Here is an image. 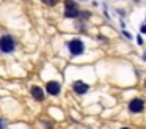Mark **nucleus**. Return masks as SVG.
Returning a JSON list of instances; mask_svg holds the SVG:
<instances>
[{"instance_id":"nucleus-13","label":"nucleus","mask_w":146,"mask_h":129,"mask_svg":"<svg viewBox=\"0 0 146 129\" xmlns=\"http://www.w3.org/2000/svg\"><path fill=\"white\" fill-rule=\"evenodd\" d=\"M123 35H124V36L127 38V39H130V38H132V35H130L129 31H126V30H123Z\"/></svg>"},{"instance_id":"nucleus-11","label":"nucleus","mask_w":146,"mask_h":129,"mask_svg":"<svg viewBox=\"0 0 146 129\" xmlns=\"http://www.w3.org/2000/svg\"><path fill=\"white\" fill-rule=\"evenodd\" d=\"M5 128H8L7 120H5V118H0V129H5Z\"/></svg>"},{"instance_id":"nucleus-4","label":"nucleus","mask_w":146,"mask_h":129,"mask_svg":"<svg viewBox=\"0 0 146 129\" xmlns=\"http://www.w3.org/2000/svg\"><path fill=\"white\" fill-rule=\"evenodd\" d=\"M79 13H80V9L74 0H66L64 2V17L66 19H77Z\"/></svg>"},{"instance_id":"nucleus-6","label":"nucleus","mask_w":146,"mask_h":129,"mask_svg":"<svg viewBox=\"0 0 146 129\" xmlns=\"http://www.w3.org/2000/svg\"><path fill=\"white\" fill-rule=\"evenodd\" d=\"M71 88H72V91H74L76 94H79V96H83V94L88 93L91 87H90L86 82H83V80H74L72 85H71Z\"/></svg>"},{"instance_id":"nucleus-1","label":"nucleus","mask_w":146,"mask_h":129,"mask_svg":"<svg viewBox=\"0 0 146 129\" xmlns=\"http://www.w3.org/2000/svg\"><path fill=\"white\" fill-rule=\"evenodd\" d=\"M127 110H129V113H132V115H138V113H143L146 110V101L143 99V98H133V99H130L129 102H127Z\"/></svg>"},{"instance_id":"nucleus-8","label":"nucleus","mask_w":146,"mask_h":129,"mask_svg":"<svg viewBox=\"0 0 146 129\" xmlns=\"http://www.w3.org/2000/svg\"><path fill=\"white\" fill-rule=\"evenodd\" d=\"M79 17H80V19H83V21H88V19L91 17V13H90V11H82V9H80Z\"/></svg>"},{"instance_id":"nucleus-5","label":"nucleus","mask_w":146,"mask_h":129,"mask_svg":"<svg viewBox=\"0 0 146 129\" xmlns=\"http://www.w3.org/2000/svg\"><path fill=\"white\" fill-rule=\"evenodd\" d=\"M44 91L49 96H58V94L61 93V84L58 80H49L47 84H46Z\"/></svg>"},{"instance_id":"nucleus-18","label":"nucleus","mask_w":146,"mask_h":129,"mask_svg":"<svg viewBox=\"0 0 146 129\" xmlns=\"http://www.w3.org/2000/svg\"><path fill=\"white\" fill-rule=\"evenodd\" d=\"M5 129H11V128H5Z\"/></svg>"},{"instance_id":"nucleus-16","label":"nucleus","mask_w":146,"mask_h":129,"mask_svg":"<svg viewBox=\"0 0 146 129\" xmlns=\"http://www.w3.org/2000/svg\"><path fill=\"white\" fill-rule=\"evenodd\" d=\"M143 85H145V88H146V77H145V80H143Z\"/></svg>"},{"instance_id":"nucleus-15","label":"nucleus","mask_w":146,"mask_h":129,"mask_svg":"<svg viewBox=\"0 0 146 129\" xmlns=\"http://www.w3.org/2000/svg\"><path fill=\"white\" fill-rule=\"evenodd\" d=\"M119 129H132V128H129V126H123V128H119Z\"/></svg>"},{"instance_id":"nucleus-9","label":"nucleus","mask_w":146,"mask_h":129,"mask_svg":"<svg viewBox=\"0 0 146 129\" xmlns=\"http://www.w3.org/2000/svg\"><path fill=\"white\" fill-rule=\"evenodd\" d=\"M42 126H44L46 129H54V123H50V121H46V120H42Z\"/></svg>"},{"instance_id":"nucleus-17","label":"nucleus","mask_w":146,"mask_h":129,"mask_svg":"<svg viewBox=\"0 0 146 129\" xmlns=\"http://www.w3.org/2000/svg\"><path fill=\"white\" fill-rule=\"evenodd\" d=\"M143 60H145V61H146V53H143Z\"/></svg>"},{"instance_id":"nucleus-3","label":"nucleus","mask_w":146,"mask_h":129,"mask_svg":"<svg viewBox=\"0 0 146 129\" xmlns=\"http://www.w3.org/2000/svg\"><path fill=\"white\" fill-rule=\"evenodd\" d=\"M16 49V39L11 35L0 36V52L2 53H11Z\"/></svg>"},{"instance_id":"nucleus-14","label":"nucleus","mask_w":146,"mask_h":129,"mask_svg":"<svg viewBox=\"0 0 146 129\" xmlns=\"http://www.w3.org/2000/svg\"><path fill=\"white\" fill-rule=\"evenodd\" d=\"M137 43H138V46H143V39H141V36H137Z\"/></svg>"},{"instance_id":"nucleus-2","label":"nucleus","mask_w":146,"mask_h":129,"mask_svg":"<svg viewBox=\"0 0 146 129\" xmlns=\"http://www.w3.org/2000/svg\"><path fill=\"white\" fill-rule=\"evenodd\" d=\"M68 50L72 57H79L85 52V43L80 38H72L71 41H68Z\"/></svg>"},{"instance_id":"nucleus-7","label":"nucleus","mask_w":146,"mask_h":129,"mask_svg":"<svg viewBox=\"0 0 146 129\" xmlns=\"http://www.w3.org/2000/svg\"><path fill=\"white\" fill-rule=\"evenodd\" d=\"M30 94H32V98L36 102H42V101L46 99V91H44V88H41L39 85H33V87L30 88Z\"/></svg>"},{"instance_id":"nucleus-12","label":"nucleus","mask_w":146,"mask_h":129,"mask_svg":"<svg viewBox=\"0 0 146 129\" xmlns=\"http://www.w3.org/2000/svg\"><path fill=\"white\" fill-rule=\"evenodd\" d=\"M140 31H141L143 35H146V24H141V27H140Z\"/></svg>"},{"instance_id":"nucleus-19","label":"nucleus","mask_w":146,"mask_h":129,"mask_svg":"<svg viewBox=\"0 0 146 129\" xmlns=\"http://www.w3.org/2000/svg\"><path fill=\"white\" fill-rule=\"evenodd\" d=\"M145 24H146V21H145Z\"/></svg>"},{"instance_id":"nucleus-10","label":"nucleus","mask_w":146,"mask_h":129,"mask_svg":"<svg viewBox=\"0 0 146 129\" xmlns=\"http://www.w3.org/2000/svg\"><path fill=\"white\" fill-rule=\"evenodd\" d=\"M41 2H44L47 6H55L58 3V0H41Z\"/></svg>"}]
</instances>
